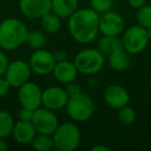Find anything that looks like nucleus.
<instances>
[{"label": "nucleus", "instance_id": "obj_14", "mask_svg": "<svg viewBox=\"0 0 151 151\" xmlns=\"http://www.w3.org/2000/svg\"><path fill=\"white\" fill-rule=\"evenodd\" d=\"M104 97H105L106 104L109 107L117 110L128 105V101H129L128 92L124 87L119 85H111L107 87Z\"/></svg>", "mask_w": 151, "mask_h": 151}, {"label": "nucleus", "instance_id": "obj_9", "mask_svg": "<svg viewBox=\"0 0 151 151\" xmlns=\"http://www.w3.org/2000/svg\"><path fill=\"white\" fill-rule=\"evenodd\" d=\"M55 64H56V60L53 53L44 49L35 50L29 60L31 70L40 76L49 75L52 73Z\"/></svg>", "mask_w": 151, "mask_h": 151}, {"label": "nucleus", "instance_id": "obj_13", "mask_svg": "<svg viewBox=\"0 0 151 151\" xmlns=\"http://www.w3.org/2000/svg\"><path fill=\"white\" fill-rule=\"evenodd\" d=\"M52 0H20L19 9L25 17L40 19L51 12Z\"/></svg>", "mask_w": 151, "mask_h": 151}, {"label": "nucleus", "instance_id": "obj_17", "mask_svg": "<svg viewBox=\"0 0 151 151\" xmlns=\"http://www.w3.org/2000/svg\"><path fill=\"white\" fill-rule=\"evenodd\" d=\"M79 6V0H52L51 12L59 18H69Z\"/></svg>", "mask_w": 151, "mask_h": 151}, {"label": "nucleus", "instance_id": "obj_15", "mask_svg": "<svg viewBox=\"0 0 151 151\" xmlns=\"http://www.w3.org/2000/svg\"><path fill=\"white\" fill-rule=\"evenodd\" d=\"M52 73L54 78L62 84L75 82L78 77V70L76 68V65L73 64V62H69L67 60L56 62Z\"/></svg>", "mask_w": 151, "mask_h": 151}, {"label": "nucleus", "instance_id": "obj_26", "mask_svg": "<svg viewBox=\"0 0 151 151\" xmlns=\"http://www.w3.org/2000/svg\"><path fill=\"white\" fill-rule=\"evenodd\" d=\"M114 5V0H90V7L99 15L110 12Z\"/></svg>", "mask_w": 151, "mask_h": 151}, {"label": "nucleus", "instance_id": "obj_1", "mask_svg": "<svg viewBox=\"0 0 151 151\" xmlns=\"http://www.w3.org/2000/svg\"><path fill=\"white\" fill-rule=\"evenodd\" d=\"M68 30L76 42L89 44L99 32V15L92 9H77L68 19Z\"/></svg>", "mask_w": 151, "mask_h": 151}, {"label": "nucleus", "instance_id": "obj_8", "mask_svg": "<svg viewBox=\"0 0 151 151\" xmlns=\"http://www.w3.org/2000/svg\"><path fill=\"white\" fill-rule=\"evenodd\" d=\"M31 71L32 70L29 63L23 60H15L9 63V66L5 70L4 76L11 87L19 88L29 81Z\"/></svg>", "mask_w": 151, "mask_h": 151}, {"label": "nucleus", "instance_id": "obj_29", "mask_svg": "<svg viewBox=\"0 0 151 151\" xmlns=\"http://www.w3.org/2000/svg\"><path fill=\"white\" fill-rule=\"evenodd\" d=\"M32 116H33V111L27 108H23L20 110L19 112V117L20 120H23V121H31Z\"/></svg>", "mask_w": 151, "mask_h": 151}, {"label": "nucleus", "instance_id": "obj_28", "mask_svg": "<svg viewBox=\"0 0 151 151\" xmlns=\"http://www.w3.org/2000/svg\"><path fill=\"white\" fill-rule=\"evenodd\" d=\"M9 59L7 56L4 54V52L0 51V77L3 76L5 73L7 66H9Z\"/></svg>", "mask_w": 151, "mask_h": 151}, {"label": "nucleus", "instance_id": "obj_27", "mask_svg": "<svg viewBox=\"0 0 151 151\" xmlns=\"http://www.w3.org/2000/svg\"><path fill=\"white\" fill-rule=\"evenodd\" d=\"M65 91H66V93L68 94L69 97L75 96V95H77V94H79V93L82 92L81 87L79 86L78 84H76V83H73V82H70V83L67 84L66 88H65Z\"/></svg>", "mask_w": 151, "mask_h": 151}, {"label": "nucleus", "instance_id": "obj_16", "mask_svg": "<svg viewBox=\"0 0 151 151\" xmlns=\"http://www.w3.org/2000/svg\"><path fill=\"white\" fill-rule=\"evenodd\" d=\"M36 134L37 132H36V129L32 124V122L23 121V120H20L19 122L15 123L13 132H12L16 142L23 145L31 143Z\"/></svg>", "mask_w": 151, "mask_h": 151}, {"label": "nucleus", "instance_id": "obj_11", "mask_svg": "<svg viewBox=\"0 0 151 151\" xmlns=\"http://www.w3.org/2000/svg\"><path fill=\"white\" fill-rule=\"evenodd\" d=\"M124 29V20L115 12H107L99 15V31L103 35L118 36Z\"/></svg>", "mask_w": 151, "mask_h": 151}, {"label": "nucleus", "instance_id": "obj_24", "mask_svg": "<svg viewBox=\"0 0 151 151\" xmlns=\"http://www.w3.org/2000/svg\"><path fill=\"white\" fill-rule=\"evenodd\" d=\"M117 118L118 121L123 125H130L136 120V112H134V108L126 105L118 109Z\"/></svg>", "mask_w": 151, "mask_h": 151}, {"label": "nucleus", "instance_id": "obj_34", "mask_svg": "<svg viewBox=\"0 0 151 151\" xmlns=\"http://www.w3.org/2000/svg\"><path fill=\"white\" fill-rule=\"evenodd\" d=\"M7 149V145L5 143V141L3 140V138H0V151H4Z\"/></svg>", "mask_w": 151, "mask_h": 151}, {"label": "nucleus", "instance_id": "obj_3", "mask_svg": "<svg viewBox=\"0 0 151 151\" xmlns=\"http://www.w3.org/2000/svg\"><path fill=\"white\" fill-rule=\"evenodd\" d=\"M52 137L54 147L59 151H73L81 143L80 129L71 122L59 124Z\"/></svg>", "mask_w": 151, "mask_h": 151}, {"label": "nucleus", "instance_id": "obj_4", "mask_svg": "<svg viewBox=\"0 0 151 151\" xmlns=\"http://www.w3.org/2000/svg\"><path fill=\"white\" fill-rule=\"evenodd\" d=\"M73 64L78 73L83 75H95L103 69L105 57L99 49H85L78 53L73 59Z\"/></svg>", "mask_w": 151, "mask_h": 151}, {"label": "nucleus", "instance_id": "obj_6", "mask_svg": "<svg viewBox=\"0 0 151 151\" xmlns=\"http://www.w3.org/2000/svg\"><path fill=\"white\" fill-rule=\"evenodd\" d=\"M123 49L128 54H140L146 49L149 38L147 29L140 25L128 27L122 36Z\"/></svg>", "mask_w": 151, "mask_h": 151}, {"label": "nucleus", "instance_id": "obj_19", "mask_svg": "<svg viewBox=\"0 0 151 151\" xmlns=\"http://www.w3.org/2000/svg\"><path fill=\"white\" fill-rule=\"evenodd\" d=\"M97 49L104 55H109L110 53L115 52V51L118 50H124L121 38H119L118 36H107V35H104L99 40Z\"/></svg>", "mask_w": 151, "mask_h": 151}, {"label": "nucleus", "instance_id": "obj_12", "mask_svg": "<svg viewBox=\"0 0 151 151\" xmlns=\"http://www.w3.org/2000/svg\"><path fill=\"white\" fill-rule=\"evenodd\" d=\"M69 96L65 89L56 86L49 87L42 91V105H44V107L49 110L58 111L62 108H65Z\"/></svg>", "mask_w": 151, "mask_h": 151}, {"label": "nucleus", "instance_id": "obj_10", "mask_svg": "<svg viewBox=\"0 0 151 151\" xmlns=\"http://www.w3.org/2000/svg\"><path fill=\"white\" fill-rule=\"evenodd\" d=\"M42 91L37 84L33 82H26L19 87V101L23 108H27L32 111L38 109L42 105Z\"/></svg>", "mask_w": 151, "mask_h": 151}, {"label": "nucleus", "instance_id": "obj_23", "mask_svg": "<svg viewBox=\"0 0 151 151\" xmlns=\"http://www.w3.org/2000/svg\"><path fill=\"white\" fill-rule=\"evenodd\" d=\"M46 42L47 37L44 32L40 30H32V31H28L25 44H27L28 47H30L31 49L38 50L46 45Z\"/></svg>", "mask_w": 151, "mask_h": 151}, {"label": "nucleus", "instance_id": "obj_18", "mask_svg": "<svg viewBox=\"0 0 151 151\" xmlns=\"http://www.w3.org/2000/svg\"><path fill=\"white\" fill-rule=\"evenodd\" d=\"M109 64L116 71H123L130 64L129 56L125 50H118L109 54Z\"/></svg>", "mask_w": 151, "mask_h": 151}, {"label": "nucleus", "instance_id": "obj_20", "mask_svg": "<svg viewBox=\"0 0 151 151\" xmlns=\"http://www.w3.org/2000/svg\"><path fill=\"white\" fill-rule=\"evenodd\" d=\"M40 24L45 32L54 34L58 32L61 27V18H59L53 12H50L40 18Z\"/></svg>", "mask_w": 151, "mask_h": 151}, {"label": "nucleus", "instance_id": "obj_25", "mask_svg": "<svg viewBox=\"0 0 151 151\" xmlns=\"http://www.w3.org/2000/svg\"><path fill=\"white\" fill-rule=\"evenodd\" d=\"M136 18L138 25L142 26L146 29L151 27V5L144 4L142 7L138 9Z\"/></svg>", "mask_w": 151, "mask_h": 151}, {"label": "nucleus", "instance_id": "obj_30", "mask_svg": "<svg viewBox=\"0 0 151 151\" xmlns=\"http://www.w3.org/2000/svg\"><path fill=\"white\" fill-rule=\"evenodd\" d=\"M11 85L7 82V80L5 78H0V99L9 93Z\"/></svg>", "mask_w": 151, "mask_h": 151}, {"label": "nucleus", "instance_id": "obj_35", "mask_svg": "<svg viewBox=\"0 0 151 151\" xmlns=\"http://www.w3.org/2000/svg\"><path fill=\"white\" fill-rule=\"evenodd\" d=\"M147 35H148L149 40H151V27H149L148 29H147Z\"/></svg>", "mask_w": 151, "mask_h": 151}, {"label": "nucleus", "instance_id": "obj_32", "mask_svg": "<svg viewBox=\"0 0 151 151\" xmlns=\"http://www.w3.org/2000/svg\"><path fill=\"white\" fill-rule=\"evenodd\" d=\"M54 55V58L56 60V62H60V61L66 60V53L64 52L63 50H57L53 53Z\"/></svg>", "mask_w": 151, "mask_h": 151}, {"label": "nucleus", "instance_id": "obj_33", "mask_svg": "<svg viewBox=\"0 0 151 151\" xmlns=\"http://www.w3.org/2000/svg\"><path fill=\"white\" fill-rule=\"evenodd\" d=\"M91 151H110L111 149L109 147L105 146V145H95L90 149Z\"/></svg>", "mask_w": 151, "mask_h": 151}, {"label": "nucleus", "instance_id": "obj_7", "mask_svg": "<svg viewBox=\"0 0 151 151\" xmlns=\"http://www.w3.org/2000/svg\"><path fill=\"white\" fill-rule=\"evenodd\" d=\"M31 122L38 134H53L59 125V121L54 111L47 108H38L33 111Z\"/></svg>", "mask_w": 151, "mask_h": 151}, {"label": "nucleus", "instance_id": "obj_21", "mask_svg": "<svg viewBox=\"0 0 151 151\" xmlns=\"http://www.w3.org/2000/svg\"><path fill=\"white\" fill-rule=\"evenodd\" d=\"M15 121L11 114L4 110H0V138H6L11 136Z\"/></svg>", "mask_w": 151, "mask_h": 151}, {"label": "nucleus", "instance_id": "obj_5", "mask_svg": "<svg viewBox=\"0 0 151 151\" xmlns=\"http://www.w3.org/2000/svg\"><path fill=\"white\" fill-rule=\"evenodd\" d=\"M65 108H66L67 115L73 120L79 122L89 120L95 111L93 99L88 94L83 92L69 97Z\"/></svg>", "mask_w": 151, "mask_h": 151}, {"label": "nucleus", "instance_id": "obj_2", "mask_svg": "<svg viewBox=\"0 0 151 151\" xmlns=\"http://www.w3.org/2000/svg\"><path fill=\"white\" fill-rule=\"evenodd\" d=\"M28 29L22 21L9 18L0 23V48L3 50H16L25 44Z\"/></svg>", "mask_w": 151, "mask_h": 151}, {"label": "nucleus", "instance_id": "obj_22", "mask_svg": "<svg viewBox=\"0 0 151 151\" xmlns=\"http://www.w3.org/2000/svg\"><path fill=\"white\" fill-rule=\"evenodd\" d=\"M31 144L33 149L37 151H49L54 147L52 134H38V132L37 134H35Z\"/></svg>", "mask_w": 151, "mask_h": 151}, {"label": "nucleus", "instance_id": "obj_31", "mask_svg": "<svg viewBox=\"0 0 151 151\" xmlns=\"http://www.w3.org/2000/svg\"><path fill=\"white\" fill-rule=\"evenodd\" d=\"M127 3L132 9H138L146 4V0H127Z\"/></svg>", "mask_w": 151, "mask_h": 151}]
</instances>
